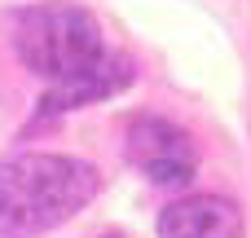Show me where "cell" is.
I'll return each mask as SVG.
<instances>
[{"label":"cell","instance_id":"cell-1","mask_svg":"<svg viewBox=\"0 0 251 238\" xmlns=\"http://www.w3.org/2000/svg\"><path fill=\"white\" fill-rule=\"evenodd\" d=\"M101 177L71 155H18L0 163V238H35L93 203Z\"/></svg>","mask_w":251,"mask_h":238},{"label":"cell","instance_id":"cell-2","mask_svg":"<svg viewBox=\"0 0 251 238\" xmlns=\"http://www.w3.org/2000/svg\"><path fill=\"white\" fill-rule=\"evenodd\" d=\"M13 49H18L26 71L57 84V79H71L101 57V26L84 4L44 0V4H31L18 13Z\"/></svg>","mask_w":251,"mask_h":238},{"label":"cell","instance_id":"cell-3","mask_svg":"<svg viewBox=\"0 0 251 238\" xmlns=\"http://www.w3.org/2000/svg\"><path fill=\"white\" fill-rule=\"evenodd\" d=\"M124 141H128V163L141 168L154 185H181L194 177L199 155H194V141L185 128H176L159 115H137L124 132Z\"/></svg>","mask_w":251,"mask_h":238},{"label":"cell","instance_id":"cell-4","mask_svg":"<svg viewBox=\"0 0 251 238\" xmlns=\"http://www.w3.org/2000/svg\"><path fill=\"white\" fill-rule=\"evenodd\" d=\"M159 238H243V216L221 194H190L163 208Z\"/></svg>","mask_w":251,"mask_h":238},{"label":"cell","instance_id":"cell-5","mask_svg":"<svg viewBox=\"0 0 251 238\" xmlns=\"http://www.w3.org/2000/svg\"><path fill=\"white\" fill-rule=\"evenodd\" d=\"M132 84V62L128 57H97L93 66H84L79 75L71 79H57L44 97H40V110L44 115H57V110H75V106H93V102H106L115 97L119 88Z\"/></svg>","mask_w":251,"mask_h":238}]
</instances>
